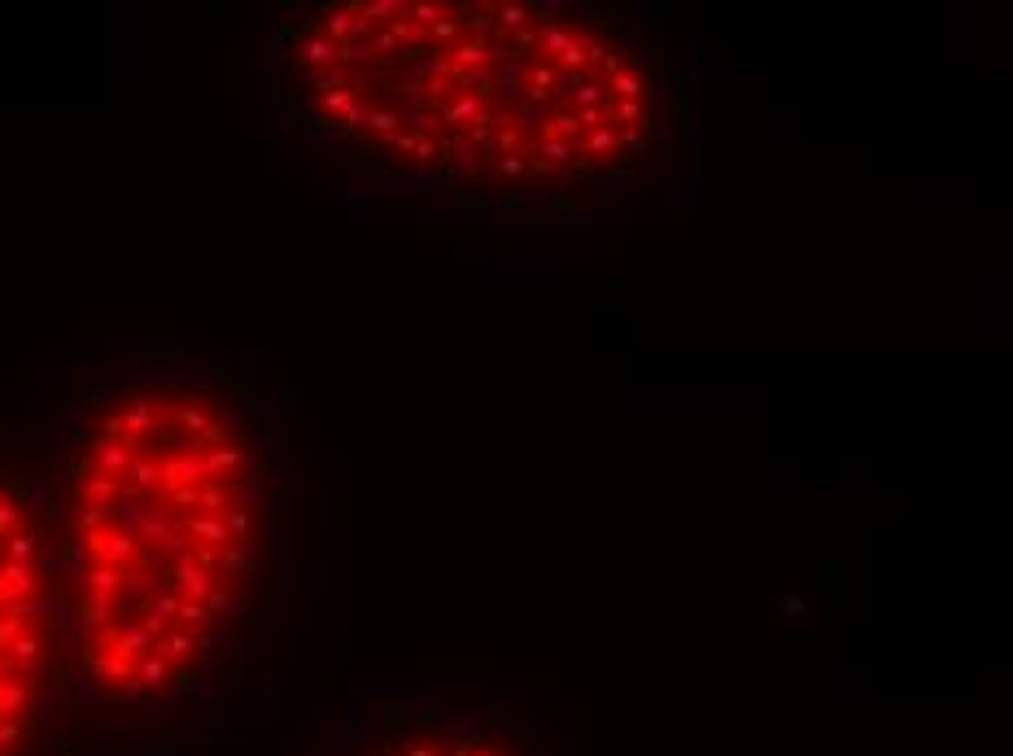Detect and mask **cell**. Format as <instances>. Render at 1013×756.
I'll use <instances>...</instances> for the list:
<instances>
[{"mask_svg":"<svg viewBox=\"0 0 1013 756\" xmlns=\"http://www.w3.org/2000/svg\"><path fill=\"white\" fill-rule=\"evenodd\" d=\"M280 97L371 179L485 202L607 197L668 131L629 26L533 0H346L280 31Z\"/></svg>","mask_w":1013,"mask_h":756,"instance_id":"6da1fadb","label":"cell"},{"mask_svg":"<svg viewBox=\"0 0 1013 756\" xmlns=\"http://www.w3.org/2000/svg\"><path fill=\"white\" fill-rule=\"evenodd\" d=\"M263 477L249 411L210 377L153 372L83 407L49 538L92 695L162 704L205 674L253 581Z\"/></svg>","mask_w":1013,"mask_h":756,"instance_id":"7a4b0ae2","label":"cell"},{"mask_svg":"<svg viewBox=\"0 0 1013 756\" xmlns=\"http://www.w3.org/2000/svg\"><path fill=\"white\" fill-rule=\"evenodd\" d=\"M315 756H572V743L520 691L411 682L358 691Z\"/></svg>","mask_w":1013,"mask_h":756,"instance_id":"3957f363","label":"cell"},{"mask_svg":"<svg viewBox=\"0 0 1013 756\" xmlns=\"http://www.w3.org/2000/svg\"><path fill=\"white\" fill-rule=\"evenodd\" d=\"M66 660L49 512L0 477V756H26Z\"/></svg>","mask_w":1013,"mask_h":756,"instance_id":"277c9868","label":"cell"}]
</instances>
